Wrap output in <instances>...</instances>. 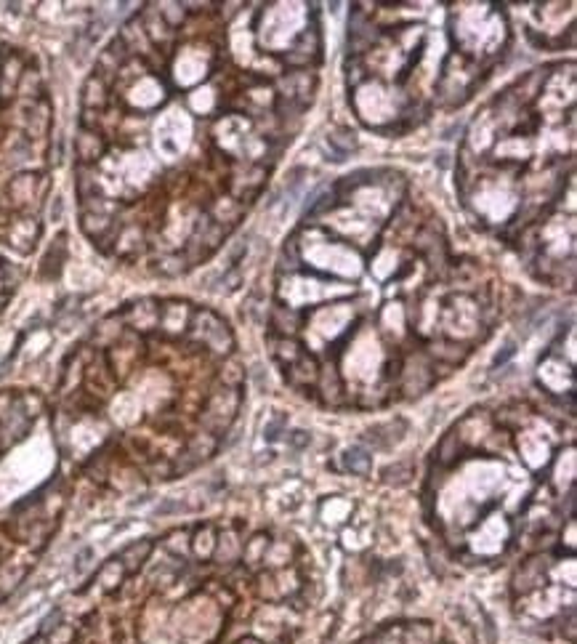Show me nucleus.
<instances>
[{"instance_id":"20e7f679","label":"nucleus","mask_w":577,"mask_h":644,"mask_svg":"<svg viewBox=\"0 0 577 644\" xmlns=\"http://www.w3.org/2000/svg\"><path fill=\"white\" fill-rule=\"evenodd\" d=\"M91 556H93V548H82V551L77 554V559H75V572H80L82 567H85Z\"/></svg>"},{"instance_id":"f03ea898","label":"nucleus","mask_w":577,"mask_h":644,"mask_svg":"<svg viewBox=\"0 0 577 644\" xmlns=\"http://www.w3.org/2000/svg\"><path fill=\"white\" fill-rule=\"evenodd\" d=\"M85 104H88V107H104V104H107V96H104V83H101L99 75H93L85 83Z\"/></svg>"},{"instance_id":"7ed1b4c3","label":"nucleus","mask_w":577,"mask_h":644,"mask_svg":"<svg viewBox=\"0 0 577 644\" xmlns=\"http://www.w3.org/2000/svg\"><path fill=\"white\" fill-rule=\"evenodd\" d=\"M152 551V541H141V543H133V546H128L125 551L120 554V559L125 562V559H133L131 565H128V570H136L141 562L147 559V554Z\"/></svg>"},{"instance_id":"39448f33","label":"nucleus","mask_w":577,"mask_h":644,"mask_svg":"<svg viewBox=\"0 0 577 644\" xmlns=\"http://www.w3.org/2000/svg\"><path fill=\"white\" fill-rule=\"evenodd\" d=\"M62 208H64V205H62V197H56V200H53V208H51V218H53V221L62 218Z\"/></svg>"},{"instance_id":"f257e3e1","label":"nucleus","mask_w":577,"mask_h":644,"mask_svg":"<svg viewBox=\"0 0 577 644\" xmlns=\"http://www.w3.org/2000/svg\"><path fill=\"white\" fill-rule=\"evenodd\" d=\"M343 463H346L349 471H354V474H367L370 466H372V458H370L367 450L351 447V450H346V455H343Z\"/></svg>"},{"instance_id":"423d86ee","label":"nucleus","mask_w":577,"mask_h":644,"mask_svg":"<svg viewBox=\"0 0 577 644\" xmlns=\"http://www.w3.org/2000/svg\"><path fill=\"white\" fill-rule=\"evenodd\" d=\"M306 439H309V434H306V431H296V437H293V444H306Z\"/></svg>"}]
</instances>
